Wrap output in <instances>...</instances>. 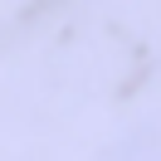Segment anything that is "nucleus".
Here are the masks:
<instances>
[{"mask_svg":"<svg viewBox=\"0 0 161 161\" xmlns=\"http://www.w3.org/2000/svg\"><path fill=\"white\" fill-rule=\"evenodd\" d=\"M103 161H161V122H147V127L127 132L122 142H112Z\"/></svg>","mask_w":161,"mask_h":161,"instance_id":"f257e3e1","label":"nucleus"}]
</instances>
